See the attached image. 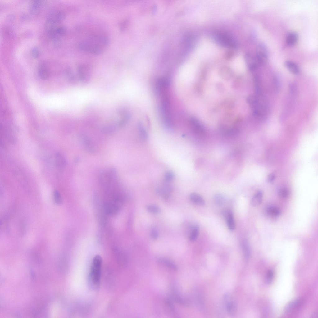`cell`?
I'll return each mask as SVG.
<instances>
[{
    "label": "cell",
    "instance_id": "6da1fadb",
    "mask_svg": "<svg viewBox=\"0 0 318 318\" xmlns=\"http://www.w3.org/2000/svg\"><path fill=\"white\" fill-rule=\"evenodd\" d=\"M102 259L99 255L93 258L88 276V283L92 289L96 290L100 286Z\"/></svg>",
    "mask_w": 318,
    "mask_h": 318
},
{
    "label": "cell",
    "instance_id": "7a4b0ae2",
    "mask_svg": "<svg viewBox=\"0 0 318 318\" xmlns=\"http://www.w3.org/2000/svg\"><path fill=\"white\" fill-rule=\"evenodd\" d=\"M213 38L218 44L223 47L233 48L237 45V42L234 38L226 32H215L213 35Z\"/></svg>",
    "mask_w": 318,
    "mask_h": 318
},
{
    "label": "cell",
    "instance_id": "3957f363",
    "mask_svg": "<svg viewBox=\"0 0 318 318\" xmlns=\"http://www.w3.org/2000/svg\"><path fill=\"white\" fill-rule=\"evenodd\" d=\"M81 51L93 55H99L102 53V47L97 43H94L87 41H81L79 45Z\"/></svg>",
    "mask_w": 318,
    "mask_h": 318
},
{
    "label": "cell",
    "instance_id": "277c9868",
    "mask_svg": "<svg viewBox=\"0 0 318 318\" xmlns=\"http://www.w3.org/2000/svg\"><path fill=\"white\" fill-rule=\"evenodd\" d=\"M255 57L260 66L265 64L267 62L268 53L267 48L265 44L260 43L258 45Z\"/></svg>",
    "mask_w": 318,
    "mask_h": 318
},
{
    "label": "cell",
    "instance_id": "5b68a950",
    "mask_svg": "<svg viewBox=\"0 0 318 318\" xmlns=\"http://www.w3.org/2000/svg\"><path fill=\"white\" fill-rule=\"evenodd\" d=\"M223 300L227 313L231 316L234 315L237 311V305L235 301L229 293H225Z\"/></svg>",
    "mask_w": 318,
    "mask_h": 318
},
{
    "label": "cell",
    "instance_id": "8992f818",
    "mask_svg": "<svg viewBox=\"0 0 318 318\" xmlns=\"http://www.w3.org/2000/svg\"><path fill=\"white\" fill-rule=\"evenodd\" d=\"M81 142L86 150L90 153L95 154L97 151V147L90 137L85 134L80 137Z\"/></svg>",
    "mask_w": 318,
    "mask_h": 318
},
{
    "label": "cell",
    "instance_id": "52a82bcc",
    "mask_svg": "<svg viewBox=\"0 0 318 318\" xmlns=\"http://www.w3.org/2000/svg\"><path fill=\"white\" fill-rule=\"evenodd\" d=\"M78 75L79 80L83 83H86L89 80L90 70L86 65L82 64L78 66L77 69Z\"/></svg>",
    "mask_w": 318,
    "mask_h": 318
},
{
    "label": "cell",
    "instance_id": "ba28073f",
    "mask_svg": "<svg viewBox=\"0 0 318 318\" xmlns=\"http://www.w3.org/2000/svg\"><path fill=\"white\" fill-rule=\"evenodd\" d=\"M172 191L171 186L167 183H164L159 186L156 189L157 194L163 197L164 199L170 196Z\"/></svg>",
    "mask_w": 318,
    "mask_h": 318
},
{
    "label": "cell",
    "instance_id": "9c48e42d",
    "mask_svg": "<svg viewBox=\"0 0 318 318\" xmlns=\"http://www.w3.org/2000/svg\"><path fill=\"white\" fill-rule=\"evenodd\" d=\"M118 113L121 117V119L116 124L118 128H121L124 127L129 122L130 118V114L126 111L120 110L118 111Z\"/></svg>",
    "mask_w": 318,
    "mask_h": 318
},
{
    "label": "cell",
    "instance_id": "30bf717a",
    "mask_svg": "<svg viewBox=\"0 0 318 318\" xmlns=\"http://www.w3.org/2000/svg\"><path fill=\"white\" fill-rule=\"evenodd\" d=\"M189 122L192 128L196 133L199 134L204 133V129L203 126L196 119L191 118Z\"/></svg>",
    "mask_w": 318,
    "mask_h": 318
},
{
    "label": "cell",
    "instance_id": "8fae6325",
    "mask_svg": "<svg viewBox=\"0 0 318 318\" xmlns=\"http://www.w3.org/2000/svg\"><path fill=\"white\" fill-rule=\"evenodd\" d=\"M246 60L248 67L251 71H255L260 66L255 57L250 54L246 55Z\"/></svg>",
    "mask_w": 318,
    "mask_h": 318
},
{
    "label": "cell",
    "instance_id": "7c38bea8",
    "mask_svg": "<svg viewBox=\"0 0 318 318\" xmlns=\"http://www.w3.org/2000/svg\"><path fill=\"white\" fill-rule=\"evenodd\" d=\"M303 302V300L301 298L297 299L290 302L286 306L285 312L287 313L293 312L299 307Z\"/></svg>",
    "mask_w": 318,
    "mask_h": 318
},
{
    "label": "cell",
    "instance_id": "4fadbf2b",
    "mask_svg": "<svg viewBox=\"0 0 318 318\" xmlns=\"http://www.w3.org/2000/svg\"><path fill=\"white\" fill-rule=\"evenodd\" d=\"M66 17L65 13L61 11L52 12L49 15L47 19L52 20L57 23L64 20Z\"/></svg>",
    "mask_w": 318,
    "mask_h": 318
},
{
    "label": "cell",
    "instance_id": "5bb4252c",
    "mask_svg": "<svg viewBox=\"0 0 318 318\" xmlns=\"http://www.w3.org/2000/svg\"><path fill=\"white\" fill-rule=\"evenodd\" d=\"M284 66L291 73L298 75L300 72V68L298 65L294 62L290 61H286L284 62Z\"/></svg>",
    "mask_w": 318,
    "mask_h": 318
},
{
    "label": "cell",
    "instance_id": "9a60e30c",
    "mask_svg": "<svg viewBox=\"0 0 318 318\" xmlns=\"http://www.w3.org/2000/svg\"><path fill=\"white\" fill-rule=\"evenodd\" d=\"M298 39V34L294 31H291L287 34L286 40L288 45L289 46H293L296 44Z\"/></svg>",
    "mask_w": 318,
    "mask_h": 318
},
{
    "label": "cell",
    "instance_id": "2e32d148",
    "mask_svg": "<svg viewBox=\"0 0 318 318\" xmlns=\"http://www.w3.org/2000/svg\"><path fill=\"white\" fill-rule=\"evenodd\" d=\"M157 261L159 263L163 265L171 270L175 271L178 270V267L173 262L168 259L161 258H158Z\"/></svg>",
    "mask_w": 318,
    "mask_h": 318
},
{
    "label": "cell",
    "instance_id": "e0dca14e",
    "mask_svg": "<svg viewBox=\"0 0 318 318\" xmlns=\"http://www.w3.org/2000/svg\"><path fill=\"white\" fill-rule=\"evenodd\" d=\"M38 74L42 79L46 80L49 76V73L47 68L44 64L42 63L39 65L38 69Z\"/></svg>",
    "mask_w": 318,
    "mask_h": 318
},
{
    "label": "cell",
    "instance_id": "ac0fdd59",
    "mask_svg": "<svg viewBox=\"0 0 318 318\" xmlns=\"http://www.w3.org/2000/svg\"><path fill=\"white\" fill-rule=\"evenodd\" d=\"M190 200L193 203L200 205H203L205 201L203 198L200 195L195 193H192L189 196Z\"/></svg>",
    "mask_w": 318,
    "mask_h": 318
},
{
    "label": "cell",
    "instance_id": "d6986e66",
    "mask_svg": "<svg viewBox=\"0 0 318 318\" xmlns=\"http://www.w3.org/2000/svg\"><path fill=\"white\" fill-rule=\"evenodd\" d=\"M242 247L245 260L248 261L250 257L251 251L249 243L246 240H244L243 241Z\"/></svg>",
    "mask_w": 318,
    "mask_h": 318
},
{
    "label": "cell",
    "instance_id": "ffe728a7",
    "mask_svg": "<svg viewBox=\"0 0 318 318\" xmlns=\"http://www.w3.org/2000/svg\"><path fill=\"white\" fill-rule=\"evenodd\" d=\"M263 193L261 191L257 192L252 198L251 203L255 207L259 205L262 202L263 199Z\"/></svg>",
    "mask_w": 318,
    "mask_h": 318
},
{
    "label": "cell",
    "instance_id": "44dd1931",
    "mask_svg": "<svg viewBox=\"0 0 318 318\" xmlns=\"http://www.w3.org/2000/svg\"><path fill=\"white\" fill-rule=\"evenodd\" d=\"M225 219L226 220L227 225L229 229L231 231L234 230L235 228V224L233 215L231 211Z\"/></svg>",
    "mask_w": 318,
    "mask_h": 318
},
{
    "label": "cell",
    "instance_id": "7402d4cb",
    "mask_svg": "<svg viewBox=\"0 0 318 318\" xmlns=\"http://www.w3.org/2000/svg\"><path fill=\"white\" fill-rule=\"evenodd\" d=\"M57 166L59 169H62L66 165V161L64 157L59 153H57L55 156Z\"/></svg>",
    "mask_w": 318,
    "mask_h": 318
},
{
    "label": "cell",
    "instance_id": "603a6c76",
    "mask_svg": "<svg viewBox=\"0 0 318 318\" xmlns=\"http://www.w3.org/2000/svg\"><path fill=\"white\" fill-rule=\"evenodd\" d=\"M137 128L141 138L143 140H146L148 137V134L143 125L141 122H139L138 123Z\"/></svg>",
    "mask_w": 318,
    "mask_h": 318
},
{
    "label": "cell",
    "instance_id": "cb8c5ba5",
    "mask_svg": "<svg viewBox=\"0 0 318 318\" xmlns=\"http://www.w3.org/2000/svg\"><path fill=\"white\" fill-rule=\"evenodd\" d=\"M197 301L199 310L203 312L205 310V307L203 297L199 292L197 294Z\"/></svg>",
    "mask_w": 318,
    "mask_h": 318
},
{
    "label": "cell",
    "instance_id": "d4e9b609",
    "mask_svg": "<svg viewBox=\"0 0 318 318\" xmlns=\"http://www.w3.org/2000/svg\"><path fill=\"white\" fill-rule=\"evenodd\" d=\"M199 229L197 225L194 226L191 229L189 235V239L191 241H195L197 238L199 233Z\"/></svg>",
    "mask_w": 318,
    "mask_h": 318
},
{
    "label": "cell",
    "instance_id": "484cf974",
    "mask_svg": "<svg viewBox=\"0 0 318 318\" xmlns=\"http://www.w3.org/2000/svg\"><path fill=\"white\" fill-rule=\"evenodd\" d=\"M146 208L148 212L152 214H159L161 211V209L159 206L154 204H148L146 206Z\"/></svg>",
    "mask_w": 318,
    "mask_h": 318
},
{
    "label": "cell",
    "instance_id": "4316f807",
    "mask_svg": "<svg viewBox=\"0 0 318 318\" xmlns=\"http://www.w3.org/2000/svg\"><path fill=\"white\" fill-rule=\"evenodd\" d=\"M118 129L116 124L106 125L102 128V130L103 133L107 134L113 133Z\"/></svg>",
    "mask_w": 318,
    "mask_h": 318
},
{
    "label": "cell",
    "instance_id": "83f0119b",
    "mask_svg": "<svg viewBox=\"0 0 318 318\" xmlns=\"http://www.w3.org/2000/svg\"><path fill=\"white\" fill-rule=\"evenodd\" d=\"M57 24L54 21L47 19L45 25V28L47 32L48 33L56 29V24Z\"/></svg>",
    "mask_w": 318,
    "mask_h": 318
},
{
    "label": "cell",
    "instance_id": "f1b7e54d",
    "mask_svg": "<svg viewBox=\"0 0 318 318\" xmlns=\"http://www.w3.org/2000/svg\"><path fill=\"white\" fill-rule=\"evenodd\" d=\"M268 215L272 216H277L280 214V210L277 208L273 206L268 207L267 209Z\"/></svg>",
    "mask_w": 318,
    "mask_h": 318
},
{
    "label": "cell",
    "instance_id": "f546056e",
    "mask_svg": "<svg viewBox=\"0 0 318 318\" xmlns=\"http://www.w3.org/2000/svg\"><path fill=\"white\" fill-rule=\"evenodd\" d=\"M164 304L166 308L170 313H174L175 311L173 303L170 298H166L164 301Z\"/></svg>",
    "mask_w": 318,
    "mask_h": 318
},
{
    "label": "cell",
    "instance_id": "4dcf8cb0",
    "mask_svg": "<svg viewBox=\"0 0 318 318\" xmlns=\"http://www.w3.org/2000/svg\"><path fill=\"white\" fill-rule=\"evenodd\" d=\"M172 295L174 299L177 302L181 305H186V301L180 296L176 292H173Z\"/></svg>",
    "mask_w": 318,
    "mask_h": 318
},
{
    "label": "cell",
    "instance_id": "1f68e13d",
    "mask_svg": "<svg viewBox=\"0 0 318 318\" xmlns=\"http://www.w3.org/2000/svg\"><path fill=\"white\" fill-rule=\"evenodd\" d=\"M53 199L55 203L57 205H60L62 204V199L61 195L59 192L55 190L54 192Z\"/></svg>",
    "mask_w": 318,
    "mask_h": 318
},
{
    "label": "cell",
    "instance_id": "d6a6232c",
    "mask_svg": "<svg viewBox=\"0 0 318 318\" xmlns=\"http://www.w3.org/2000/svg\"><path fill=\"white\" fill-rule=\"evenodd\" d=\"M214 200L217 205L221 206L224 203L225 199L224 197L222 195L217 194L215 196Z\"/></svg>",
    "mask_w": 318,
    "mask_h": 318
},
{
    "label": "cell",
    "instance_id": "836d02e7",
    "mask_svg": "<svg viewBox=\"0 0 318 318\" xmlns=\"http://www.w3.org/2000/svg\"><path fill=\"white\" fill-rule=\"evenodd\" d=\"M174 176L173 172L171 171H168L166 172L165 174L164 179L166 181L169 182L173 180Z\"/></svg>",
    "mask_w": 318,
    "mask_h": 318
},
{
    "label": "cell",
    "instance_id": "e575fe53",
    "mask_svg": "<svg viewBox=\"0 0 318 318\" xmlns=\"http://www.w3.org/2000/svg\"><path fill=\"white\" fill-rule=\"evenodd\" d=\"M150 235L152 239H157L159 236V232L157 229L155 227H152L150 230Z\"/></svg>",
    "mask_w": 318,
    "mask_h": 318
},
{
    "label": "cell",
    "instance_id": "d590c367",
    "mask_svg": "<svg viewBox=\"0 0 318 318\" xmlns=\"http://www.w3.org/2000/svg\"><path fill=\"white\" fill-rule=\"evenodd\" d=\"M274 277V272L270 270L267 272L266 276V282L268 284H270L273 281Z\"/></svg>",
    "mask_w": 318,
    "mask_h": 318
},
{
    "label": "cell",
    "instance_id": "8d00e7d4",
    "mask_svg": "<svg viewBox=\"0 0 318 318\" xmlns=\"http://www.w3.org/2000/svg\"><path fill=\"white\" fill-rule=\"evenodd\" d=\"M279 194L280 196L284 198H287L289 195L288 192L285 188L281 189L279 191Z\"/></svg>",
    "mask_w": 318,
    "mask_h": 318
},
{
    "label": "cell",
    "instance_id": "74e56055",
    "mask_svg": "<svg viewBox=\"0 0 318 318\" xmlns=\"http://www.w3.org/2000/svg\"><path fill=\"white\" fill-rule=\"evenodd\" d=\"M56 31L59 36H62L66 34V30L64 27L60 26L57 28Z\"/></svg>",
    "mask_w": 318,
    "mask_h": 318
},
{
    "label": "cell",
    "instance_id": "f35d334b",
    "mask_svg": "<svg viewBox=\"0 0 318 318\" xmlns=\"http://www.w3.org/2000/svg\"><path fill=\"white\" fill-rule=\"evenodd\" d=\"M39 7L31 3L30 7V11L33 14H36L39 11Z\"/></svg>",
    "mask_w": 318,
    "mask_h": 318
},
{
    "label": "cell",
    "instance_id": "ab89813d",
    "mask_svg": "<svg viewBox=\"0 0 318 318\" xmlns=\"http://www.w3.org/2000/svg\"><path fill=\"white\" fill-rule=\"evenodd\" d=\"M67 75L69 80L72 83H75L76 81V78L72 72L69 70L67 71Z\"/></svg>",
    "mask_w": 318,
    "mask_h": 318
},
{
    "label": "cell",
    "instance_id": "60d3db41",
    "mask_svg": "<svg viewBox=\"0 0 318 318\" xmlns=\"http://www.w3.org/2000/svg\"><path fill=\"white\" fill-rule=\"evenodd\" d=\"M31 55L34 58L38 57L39 55V52L36 48H34L32 49L31 52Z\"/></svg>",
    "mask_w": 318,
    "mask_h": 318
},
{
    "label": "cell",
    "instance_id": "b9f144b4",
    "mask_svg": "<svg viewBox=\"0 0 318 318\" xmlns=\"http://www.w3.org/2000/svg\"><path fill=\"white\" fill-rule=\"evenodd\" d=\"M53 44L55 47H59L61 44V42L59 38L53 39Z\"/></svg>",
    "mask_w": 318,
    "mask_h": 318
},
{
    "label": "cell",
    "instance_id": "7bdbcfd3",
    "mask_svg": "<svg viewBox=\"0 0 318 318\" xmlns=\"http://www.w3.org/2000/svg\"><path fill=\"white\" fill-rule=\"evenodd\" d=\"M289 89L292 93H294L296 90L295 85L293 83H290L289 84Z\"/></svg>",
    "mask_w": 318,
    "mask_h": 318
},
{
    "label": "cell",
    "instance_id": "ee69618b",
    "mask_svg": "<svg viewBox=\"0 0 318 318\" xmlns=\"http://www.w3.org/2000/svg\"><path fill=\"white\" fill-rule=\"evenodd\" d=\"M275 178V175L271 173L268 176V180L270 182H272L274 180Z\"/></svg>",
    "mask_w": 318,
    "mask_h": 318
},
{
    "label": "cell",
    "instance_id": "f6af8a7d",
    "mask_svg": "<svg viewBox=\"0 0 318 318\" xmlns=\"http://www.w3.org/2000/svg\"><path fill=\"white\" fill-rule=\"evenodd\" d=\"M312 318H318V313L317 312H315L313 313L311 315Z\"/></svg>",
    "mask_w": 318,
    "mask_h": 318
},
{
    "label": "cell",
    "instance_id": "bcb514c9",
    "mask_svg": "<svg viewBox=\"0 0 318 318\" xmlns=\"http://www.w3.org/2000/svg\"><path fill=\"white\" fill-rule=\"evenodd\" d=\"M80 159L79 157H76L74 161V162L75 164H77L80 162Z\"/></svg>",
    "mask_w": 318,
    "mask_h": 318
}]
</instances>
